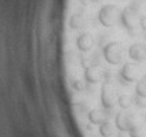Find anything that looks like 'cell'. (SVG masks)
<instances>
[{"label": "cell", "mask_w": 146, "mask_h": 137, "mask_svg": "<svg viewBox=\"0 0 146 137\" xmlns=\"http://www.w3.org/2000/svg\"><path fill=\"white\" fill-rule=\"evenodd\" d=\"M121 10L116 4H105L98 11V21L105 28H113L114 25L120 22Z\"/></svg>", "instance_id": "6da1fadb"}, {"label": "cell", "mask_w": 146, "mask_h": 137, "mask_svg": "<svg viewBox=\"0 0 146 137\" xmlns=\"http://www.w3.org/2000/svg\"><path fill=\"white\" fill-rule=\"evenodd\" d=\"M102 55L105 58V60L112 66L120 65L124 59V49L121 44L117 41H110L102 47Z\"/></svg>", "instance_id": "7a4b0ae2"}, {"label": "cell", "mask_w": 146, "mask_h": 137, "mask_svg": "<svg viewBox=\"0 0 146 137\" xmlns=\"http://www.w3.org/2000/svg\"><path fill=\"white\" fill-rule=\"evenodd\" d=\"M139 21H141V18L137 15V12H135L132 8H124L121 11L120 22H121L123 28L130 33V34H132V36H137L139 28H141Z\"/></svg>", "instance_id": "3957f363"}, {"label": "cell", "mask_w": 146, "mask_h": 137, "mask_svg": "<svg viewBox=\"0 0 146 137\" xmlns=\"http://www.w3.org/2000/svg\"><path fill=\"white\" fill-rule=\"evenodd\" d=\"M119 77L123 82H127V84H132L135 81L139 80L141 77V67L138 63L135 62H130V63H125L123 65V67L120 69L119 73Z\"/></svg>", "instance_id": "277c9868"}, {"label": "cell", "mask_w": 146, "mask_h": 137, "mask_svg": "<svg viewBox=\"0 0 146 137\" xmlns=\"http://www.w3.org/2000/svg\"><path fill=\"white\" fill-rule=\"evenodd\" d=\"M106 70L99 65H90L84 69V81L87 84H98L105 80Z\"/></svg>", "instance_id": "5b68a950"}, {"label": "cell", "mask_w": 146, "mask_h": 137, "mask_svg": "<svg viewBox=\"0 0 146 137\" xmlns=\"http://www.w3.org/2000/svg\"><path fill=\"white\" fill-rule=\"evenodd\" d=\"M116 102V90L110 87V82L108 80L104 81L101 88V103L105 110H112Z\"/></svg>", "instance_id": "8992f818"}, {"label": "cell", "mask_w": 146, "mask_h": 137, "mask_svg": "<svg viewBox=\"0 0 146 137\" xmlns=\"http://www.w3.org/2000/svg\"><path fill=\"white\" fill-rule=\"evenodd\" d=\"M128 58L135 63L143 62L146 58V47L141 43H134L128 47Z\"/></svg>", "instance_id": "52a82bcc"}, {"label": "cell", "mask_w": 146, "mask_h": 137, "mask_svg": "<svg viewBox=\"0 0 146 137\" xmlns=\"http://www.w3.org/2000/svg\"><path fill=\"white\" fill-rule=\"evenodd\" d=\"M95 44V40H94V36L90 34V33H81L80 36L76 39V47L79 51L81 52H88L92 49Z\"/></svg>", "instance_id": "ba28073f"}, {"label": "cell", "mask_w": 146, "mask_h": 137, "mask_svg": "<svg viewBox=\"0 0 146 137\" xmlns=\"http://www.w3.org/2000/svg\"><path fill=\"white\" fill-rule=\"evenodd\" d=\"M114 125L120 132H128L134 123H132L131 117L127 113H117L116 118H114Z\"/></svg>", "instance_id": "9c48e42d"}, {"label": "cell", "mask_w": 146, "mask_h": 137, "mask_svg": "<svg viewBox=\"0 0 146 137\" xmlns=\"http://www.w3.org/2000/svg\"><path fill=\"white\" fill-rule=\"evenodd\" d=\"M88 121L92 125H101L106 121V114L101 110H91L88 113Z\"/></svg>", "instance_id": "30bf717a"}, {"label": "cell", "mask_w": 146, "mask_h": 137, "mask_svg": "<svg viewBox=\"0 0 146 137\" xmlns=\"http://www.w3.org/2000/svg\"><path fill=\"white\" fill-rule=\"evenodd\" d=\"M69 25L73 30H80L86 26V18L81 15V14H73L70 16V21H69Z\"/></svg>", "instance_id": "8fae6325"}, {"label": "cell", "mask_w": 146, "mask_h": 137, "mask_svg": "<svg viewBox=\"0 0 146 137\" xmlns=\"http://www.w3.org/2000/svg\"><path fill=\"white\" fill-rule=\"evenodd\" d=\"M134 103V99L130 96V95H120L117 97V104L121 110H128Z\"/></svg>", "instance_id": "7c38bea8"}, {"label": "cell", "mask_w": 146, "mask_h": 137, "mask_svg": "<svg viewBox=\"0 0 146 137\" xmlns=\"http://www.w3.org/2000/svg\"><path fill=\"white\" fill-rule=\"evenodd\" d=\"M135 96L141 99H146V75L143 78H141L135 87Z\"/></svg>", "instance_id": "4fadbf2b"}, {"label": "cell", "mask_w": 146, "mask_h": 137, "mask_svg": "<svg viewBox=\"0 0 146 137\" xmlns=\"http://www.w3.org/2000/svg\"><path fill=\"white\" fill-rule=\"evenodd\" d=\"M99 134L102 137H112L114 134L113 126H112L108 121H105L104 123L99 125Z\"/></svg>", "instance_id": "5bb4252c"}, {"label": "cell", "mask_w": 146, "mask_h": 137, "mask_svg": "<svg viewBox=\"0 0 146 137\" xmlns=\"http://www.w3.org/2000/svg\"><path fill=\"white\" fill-rule=\"evenodd\" d=\"M128 134L130 137H143V129L139 126V125H132L131 129L128 130Z\"/></svg>", "instance_id": "9a60e30c"}, {"label": "cell", "mask_w": 146, "mask_h": 137, "mask_svg": "<svg viewBox=\"0 0 146 137\" xmlns=\"http://www.w3.org/2000/svg\"><path fill=\"white\" fill-rule=\"evenodd\" d=\"M139 25H141V29H142V30H146V16L141 18V21H139Z\"/></svg>", "instance_id": "2e32d148"}, {"label": "cell", "mask_w": 146, "mask_h": 137, "mask_svg": "<svg viewBox=\"0 0 146 137\" xmlns=\"http://www.w3.org/2000/svg\"><path fill=\"white\" fill-rule=\"evenodd\" d=\"M94 3H99V1H102V0H92Z\"/></svg>", "instance_id": "e0dca14e"}, {"label": "cell", "mask_w": 146, "mask_h": 137, "mask_svg": "<svg viewBox=\"0 0 146 137\" xmlns=\"http://www.w3.org/2000/svg\"><path fill=\"white\" fill-rule=\"evenodd\" d=\"M145 122H146V115H145Z\"/></svg>", "instance_id": "ac0fdd59"}]
</instances>
